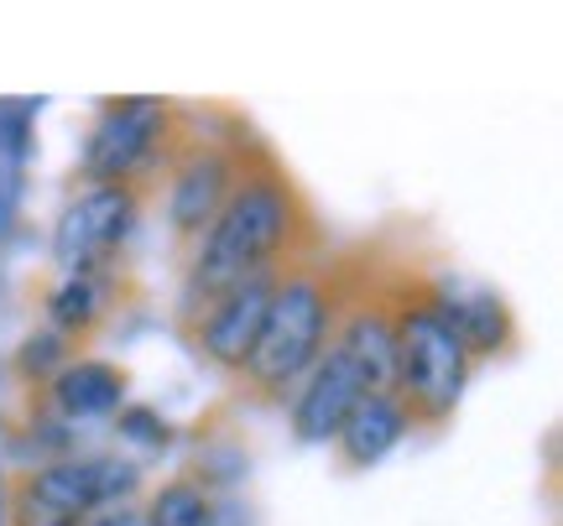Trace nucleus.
Instances as JSON below:
<instances>
[{
  "label": "nucleus",
  "instance_id": "1",
  "mask_svg": "<svg viewBox=\"0 0 563 526\" xmlns=\"http://www.w3.org/2000/svg\"><path fill=\"white\" fill-rule=\"evenodd\" d=\"M313 245H319V224L298 182L282 172L272 152H241L235 188L199 235V250L188 261V303L199 307L251 277L287 271Z\"/></svg>",
  "mask_w": 563,
  "mask_h": 526
},
{
  "label": "nucleus",
  "instance_id": "2",
  "mask_svg": "<svg viewBox=\"0 0 563 526\" xmlns=\"http://www.w3.org/2000/svg\"><path fill=\"white\" fill-rule=\"evenodd\" d=\"M386 318H391V339H397V381L391 396L402 402L412 433H439L454 412H460L475 360L460 345V334L443 313L439 282L428 277H402V282L382 292Z\"/></svg>",
  "mask_w": 563,
  "mask_h": 526
},
{
  "label": "nucleus",
  "instance_id": "3",
  "mask_svg": "<svg viewBox=\"0 0 563 526\" xmlns=\"http://www.w3.org/2000/svg\"><path fill=\"white\" fill-rule=\"evenodd\" d=\"M344 307V277L340 266H313L298 261L277 277V292H272V307H266V324L256 334V349L251 360L241 365V385L262 402H287L298 381L313 370L329 339H334V324H340Z\"/></svg>",
  "mask_w": 563,
  "mask_h": 526
},
{
  "label": "nucleus",
  "instance_id": "4",
  "mask_svg": "<svg viewBox=\"0 0 563 526\" xmlns=\"http://www.w3.org/2000/svg\"><path fill=\"white\" fill-rule=\"evenodd\" d=\"M173 152V104L167 100H110L100 121L89 125V142L79 157V178L125 182L136 188L152 167Z\"/></svg>",
  "mask_w": 563,
  "mask_h": 526
},
{
  "label": "nucleus",
  "instance_id": "5",
  "mask_svg": "<svg viewBox=\"0 0 563 526\" xmlns=\"http://www.w3.org/2000/svg\"><path fill=\"white\" fill-rule=\"evenodd\" d=\"M141 193L125 182H89L53 224V261L63 277H100L136 224Z\"/></svg>",
  "mask_w": 563,
  "mask_h": 526
},
{
  "label": "nucleus",
  "instance_id": "6",
  "mask_svg": "<svg viewBox=\"0 0 563 526\" xmlns=\"http://www.w3.org/2000/svg\"><path fill=\"white\" fill-rule=\"evenodd\" d=\"M282 271H266V277H251V282L230 287L220 298L194 307V349L214 370H230L241 376V365L251 360L256 349V334L266 324V307H272V292H277Z\"/></svg>",
  "mask_w": 563,
  "mask_h": 526
},
{
  "label": "nucleus",
  "instance_id": "7",
  "mask_svg": "<svg viewBox=\"0 0 563 526\" xmlns=\"http://www.w3.org/2000/svg\"><path fill=\"white\" fill-rule=\"evenodd\" d=\"M100 511L95 459H53L5 485V526H79Z\"/></svg>",
  "mask_w": 563,
  "mask_h": 526
},
{
  "label": "nucleus",
  "instance_id": "8",
  "mask_svg": "<svg viewBox=\"0 0 563 526\" xmlns=\"http://www.w3.org/2000/svg\"><path fill=\"white\" fill-rule=\"evenodd\" d=\"M241 172V152L235 146H188L173 172V193H167V224L183 240H199L209 220L220 214Z\"/></svg>",
  "mask_w": 563,
  "mask_h": 526
},
{
  "label": "nucleus",
  "instance_id": "9",
  "mask_svg": "<svg viewBox=\"0 0 563 526\" xmlns=\"http://www.w3.org/2000/svg\"><path fill=\"white\" fill-rule=\"evenodd\" d=\"M365 396V385L355 381V370L344 365L340 349H323L313 370L298 381V391L287 396V423L298 444H334L340 423L350 417V406Z\"/></svg>",
  "mask_w": 563,
  "mask_h": 526
},
{
  "label": "nucleus",
  "instance_id": "10",
  "mask_svg": "<svg viewBox=\"0 0 563 526\" xmlns=\"http://www.w3.org/2000/svg\"><path fill=\"white\" fill-rule=\"evenodd\" d=\"M329 349L344 355L355 381L365 385V396L371 391H391V381H397V339H391L386 298H344Z\"/></svg>",
  "mask_w": 563,
  "mask_h": 526
},
{
  "label": "nucleus",
  "instance_id": "11",
  "mask_svg": "<svg viewBox=\"0 0 563 526\" xmlns=\"http://www.w3.org/2000/svg\"><path fill=\"white\" fill-rule=\"evenodd\" d=\"M407 433H412V423H407L402 402L391 391H371L350 406V417L334 433V469L340 474H371Z\"/></svg>",
  "mask_w": 563,
  "mask_h": 526
},
{
  "label": "nucleus",
  "instance_id": "12",
  "mask_svg": "<svg viewBox=\"0 0 563 526\" xmlns=\"http://www.w3.org/2000/svg\"><path fill=\"white\" fill-rule=\"evenodd\" d=\"M443 298V313H449V324L460 334V345L470 349V360H501L517 349V318H511V307H506L501 292H490V287H470V292H449L439 287Z\"/></svg>",
  "mask_w": 563,
  "mask_h": 526
},
{
  "label": "nucleus",
  "instance_id": "13",
  "mask_svg": "<svg viewBox=\"0 0 563 526\" xmlns=\"http://www.w3.org/2000/svg\"><path fill=\"white\" fill-rule=\"evenodd\" d=\"M47 406L63 423H95L125 406V370L104 360H74L47 381Z\"/></svg>",
  "mask_w": 563,
  "mask_h": 526
},
{
  "label": "nucleus",
  "instance_id": "14",
  "mask_svg": "<svg viewBox=\"0 0 563 526\" xmlns=\"http://www.w3.org/2000/svg\"><path fill=\"white\" fill-rule=\"evenodd\" d=\"M104 277V271H100ZM100 277H63L58 292L47 298V328L63 339H79L104 318V282Z\"/></svg>",
  "mask_w": 563,
  "mask_h": 526
},
{
  "label": "nucleus",
  "instance_id": "15",
  "mask_svg": "<svg viewBox=\"0 0 563 526\" xmlns=\"http://www.w3.org/2000/svg\"><path fill=\"white\" fill-rule=\"evenodd\" d=\"M209 516H214V495L199 480H173L146 506V526H209Z\"/></svg>",
  "mask_w": 563,
  "mask_h": 526
},
{
  "label": "nucleus",
  "instance_id": "16",
  "mask_svg": "<svg viewBox=\"0 0 563 526\" xmlns=\"http://www.w3.org/2000/svg\"><path fill=\"white\" fill-rule=\"evenodd\" d=\"M32 146H37V104L32 100H0V172L26 178Z\"/></svg>",
  "mask_w": 563,
  "mask_h": 526
},
{
  "label": "nucleus",
  "instance_id": "17",
  "mask_svg": "<svg viewBox=\"0 0 563 526\" xmlns=\"http://www.w3.org/2000/svg\"><path fill=\"white\" fill-rule=\"evenodd\" d=\"M63 365H74V339H63V334H53V328H37V334H26V339H21L16 376L26 385H47Z\"/></svg>",
  "mask_w": 563,
  "mask_h": 526
},
{
  "label": "nucleus",
  "instance_id": "18",
  "mask_svg": "<svg viewBox=\"0 0 563 526\" xmlns=\"http://www.w3.org/2000/svg\"><path fill=\"white\" fill-rule=\"evenodd\" d=\"M115 433H121L125 444H141L162 454V448H173V423H162V412H152L146 402H131L115 412Z\"/></svg>",
  "mask_w": 563,
  "mask_h": 526
},
{
  "label": "nucleus",
  "instance_id": "19",
  "mask_svg": "<svg viewBox=\"0 0 563 526\" xmlns=\"http://www.w3.org/2000/svg\"><path fill=\"white\" fill-rule=\"evenodd\" d=\"M136 480L141 469L125 465L121 454H100L95 459V495H100V506H125V495H136Z\"/></svg>",
  "mask_w": 563,
  "mask_h": 526
},
{
  "label": "nucleus",
  "instance_id": "20",
  "mask_svg": "<svg viewBox=\"0 0 563 526\" xmlns=\"http://www.w3.org/2000/svg\"><path fill=\"white\" fill-rule=\"evenodd\" d=\"M79 526H146V511H136V506H100V511H89Z\"/></svg>",
  "mask_w": 563,
  "mask_h": 526
},
{
  "label": "nucleus",
  "instance_id": "21",
  "mask_svg": "<svg viewBox=\"0 0 563 526\" xmlns=\"http://www.w3.org/2000/svg\"><path fill=\"white\" fill-rule=\"evenodd\" d=\"M21 182H26V178H11V172H0V235H5V230H11V220H16Z\"/></svg>",
  "mask_w": 563,
  "mask_h": 526
},
{
  "label": "nucleus",
  "instance_id": "22",
  "mask_svg": "<svg viewBox=\"0 0 563 526\" xmlns=\"http://www.w3.org/2000/svg\"><path fill=\"white\" fill-rule=\"evenodd\" d=\"M209 526H251V516H245L241 501H214V516H209Z\"/></svg>",
  "mask_w": 563,
  "mask_h": 526
},
{
  "label": "nucleus",
  "instance_id": "23",
  "mask_svg": "<svg viewBox=\"0 0 563 526\" xmlns=\"http://www.w3.org/2000/svg\"><path fill=\"white\" fill-rule=\"evenodd\" d=\"M0 526H5V474H0Z\"/></svg>",
  "mask_w": 563,
  "mask_h": 526
}]
</instances>
